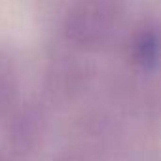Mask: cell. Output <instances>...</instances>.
<instances>
[{"instance_id":"obj_1","label":"cell","mask_w":161,"mask_h":161,"mask_svg":"<svg viewBox=\"0 0 161 161\" xmlns=\"http://www.w3.org/2000/svg\"><path fill=\"white\" fill-rule=\"evenodd\" d=\"M123 0H78L66 17V34L82 46L101 42L119 17Z\"/></svg>"},{"instance_id":"obj_3","label":"cell","mask_w":161,"mask_h":161,"mask_svg":"<svg viewBox=\"0 0 161 161\" xmlns=\"http://www.w3.org/2000/svg\"><path fill=\"white\" fill-rule=\"evenodd\" d=\"M15 93V74L8 57L0 55V114L14 101Z\"/></svg>"},{"instance_id":"obj_2","label":"cell","mask_w":161,"mask_h":161,"mask_svg":"<svg viewBox=\"0 0 161 161\" xmlns=\"http://www.w3.org/2000/svg\"><path fill=\"white\" fill-rule=\"evenodd\" d=\"M157 53H159V42L153 32L142 31L135 36V40L131 44V55L138 66H142V68L153 66L157 61Z\"/></svg>"}]
</instances>
